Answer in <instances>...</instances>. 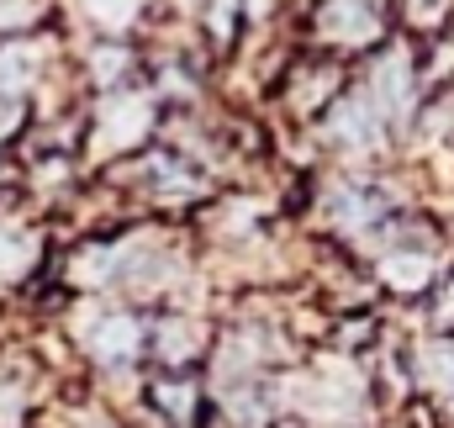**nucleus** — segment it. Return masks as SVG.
I'll return each mask as SVG.
<instances>
[{"mask_svg":"<svg viewBox=\"0 0 454 428\" xmlns=\"http://www.w3.org/2000/svg\"><path fill=\"white\" fill-rule=\"evenodd\" d=\"M412 96H418V69L407 64V53H386V59H375V69H370V107L375 116L386 122V116H407L412 107Z\"/></svg>","mask_w":454,"mask_h":428,"instance_id":"423d86ee","label":"nucleus"},{"mask_svg":"<svg viewBox=\"0 0 454 428\" xmlns=\"http://www.w3.org/2000/svg\"><path fill=\"white\" fill-rule=\"evenodd\" d=\"M328 138H339L348 148H370V143H380V116H375L370 101L348 96V101H339L328 111Z\"/></svg>","mask_w":454,"mask_h":428,"instance_id":"6e6552de","label":"nucleus"},{"mask_svg":"<svg viewBox=\"0 0 454 428\" xmlns=\"http://www.w3.org/2000/svg\"><path fill=\"white\" fill-rule=\"evenodd\" d=\"M148 127H153L148 96H137V91H112V96L96 107L90 148H96V154H127V148H137V143L148 138Z\"/></svg>","mask_w":454,"mask_h":428,"instance_id":"f03ea898","label":"nucleus"},{"mask_svg":"<svg viewBox=\"0 0 454 428\" xmlns=\"http://www.w3.org/2000/svg\"><path fill=\"white\" fill-rule=\"evenodd\" d=\"M444 322H454V281H450V291H444Z\"/></svg>","mask_w":454,"mask_h":428,"instance_id":"2eb2a0df","label":"nucleus"},{"mask_svg":"<svg viewBox=\"0 0 454 428\" xmlns=\"http://www.w3.org/2000/svg\"><path fill=\"white\" fill-rule=\"evenodd\" d=\"M454 11V0H407V16H412V27H423V32H434V27H444V16Z\"/></svg>","mask_w":454,"mask_h":428,"instance_id":"4468645a","label":"nucleus"},{"mask_svg":"<svg viewBox=\"0 0 454 428\" xmlns=\"http://www.w3.org/2000/svg\"><path fill=\"white\" fill-rule=\"evenodd\" d=\"M143 402L169 428H201L207 424V392H201V376L196 370H159L143 386Z\"/></svg>","mask_w":454,"mask_h":428,"instance_id":"7ed1b4c3","label":"nucleus"},{"mask_svg":"<svg viewBox=\"0 0 454 428\" xmlns=\"http://www.w3.org/2000/svg\"><path fill=\"white\" fill-rule=\"evenodd\" d=\"M380 275H386L396 291H423V286L434 281V259H428V254H386Z\"/></svg>","mask_w":454,"mask_h":428,"instance_id":"9b49d317","label":"nucleus"},{"mask_svg":"<svg viewBox=\"0 0 454 428\" xmlns=\"http://www.w3.org/2000/svg\"><path fill=\"white\" fill-rule=\"evenodd\" d=\"M80 5H85V16H90L96 27H127L143 0H80Z\"/></svg>","mask_w":454,"mask_h":428,"instance_id":"ddd939ff","label":"nucleus"},{"mask_svg":"<svg viewBox=\"0 0 454 428\" xmlns=\"http://www.w3.org/2000/svg\"><path fill=\"white\" fill-rule=\"evenodd\" d=\"M74 338H80V349L101 365V370H132L137 365V354L148 349V328L143 318H132V313H121V307H96V313H85V322H74Z\"/></svg>","mask_w":454,"mask_h":428,"instance_id":"f257e3e1","label":"nucleus"},{"mask_svg":"<svg viewBox=\"0 0 454 428\" xmlns=\"http://www.w3.org/2000/svg\"><path fill=\"white\" fill-rule=\"evenodd\" d=\"M148 349L164 370H191L207 354V328L196 318H185V313H169V318H159L148 328Z\"/></svg>","mask_w":454,"mask_h":428,"instance_id":"39448f33","label":"nucleus"},{"mask_svg":"<svg viewBox=\"0 0 454 428\" xmlns=\"http://www.w3.org/2000/svg\"><path fill=\"white\" fill-rule=\"evenodd\" d=\"M333 96H339V64L312 59V64H301L291 75V107L296 111H323L333 107Z\"/></svg>","mask_w":454,"mask_h":428,"instance_id":"1a4fd4ad","label":"nucleus"},{"mask_svg":"<svg viewBox=\"0 0 454 428\" xmlns=\"http://www.w3.org/2000/svg\"><path fill=\"white\" fill-rule=\"evenodd\" d=\"M127 69H132V53H127V48H116V43H101V48L90 53V80H96L106 96L127 80Z\"/></svg>","mask_w":454,"mask_h":428,"instance_id":"f8f14e48","label":"nucleus"},{"mask_svg":"<svg viewBox=\"0 0 454 428\" xmlns=\"http://www.w3.org/2000/svg\"><path fill=\"white\" fill-rule=\"evenodd\" d=\"M412 376H418L428 392H439V397H450L454 402V338H434V344H423L418 360H412Z\"/></svg>","mask_w":454,"mask_h":428,"instance_id":"9d476101","label":"nucleus"},{"mask_svg":"<svg viewBox=\"0 0 454 428\" xmlns=\"http://www.w3.org/2000/svg\"><path fill=\"white\" fill-rule=\"evenodd\" d=\"M43 259V238L32 227H21L16 217H0V286H16L37 270Z\"/></svg>","mask_w":454,"mask_h":428,"instance_id":"0eeeda50","label":"nucleus"},{"mask_svg":"<svg viewBox=\"0 0 454 428\" xmlns=\"http://www.w3.org/2000/svg\"><path fill=\"white\" fill-rule=\"evenodd\" d=\"M317 32L333 48H370L380 43V5L375 0H323Z\"/></svg>","mask_w":454,"mask_h":428,"instance_id":"20e7f679","label":"nucleus"}]
</instances>
